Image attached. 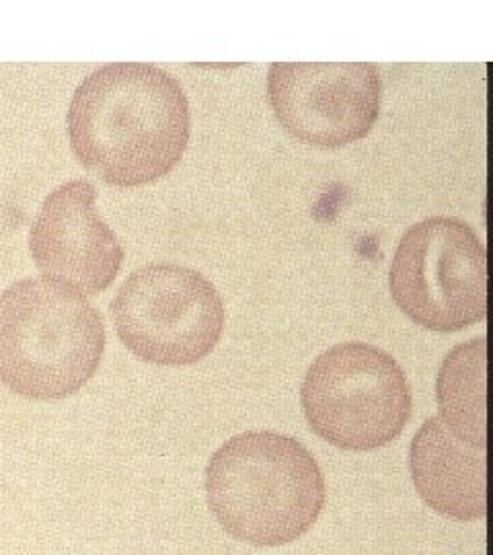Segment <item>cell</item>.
Returning a JSON list of instances; mask_svg holds the SVG:
<instances>
[{"mask_svg":"<svg viewBox=\"0 0 493 555\" xmlns=\"http://www.w3.org/2000/svg\"><path fill=\"white\" fill-rule=\"evenodd\" d=\"M488 341L473 337L454 346L436 378L440 420L467 444L488 447Z\"/></svg>","mask_w":493,"mask_h":555,"instance_id":"10","label":"cell"},{"mask_svg":"<svg viewBox=\"0 0 493 555\" xmlns=\"http://www.w3.org/2000/svg\"><path fill=\"white\" fill-rule=\"evenodd\" d=\"M95 199V185L85 179L62 183L29 231V251L46 280L89 297L109 288L124 263V247Z\"/></svg>","mask_w":493,"mask_h":555,"instance_id":"8","label":"cell"},{"mask_svg":"<svg viewBox=\"0 0 493 555\" xmlns=\"http://www.w3.org/2000/svg\"><path fill=\"white\" fill-rule=\"evenodd\" d=\"M206 500L229 535L256 547H280L313 529L327 502V486L300 440L249 430L210 456Z\"/></svg>","mask_w":493,"mask_h":555,"instance_id":"2","label":"cell"},{"mask_svg":"<svg viewBox=\"0 0 493 555\" xmlns=\"http://www.w3.org/2000/svg\"><path fill=\"white\" fill-rule=\"evenodd\" d=\"M268 98L277 121L295 139L337 149L373 130L382 79L371 62H274Z\"/></svg>","mask_w":493,"mask_h":555,"instance_id":"7","label":"cell"},{"mask_svg":"<svg viewBox=\"0 0 493 555\" xmlns=\"http://www.w3.org/2000/svg\"><path fill=\"white\" fill-rule=\"evenodd\" d=\"M105 321L87 298L46 278L0 293V383L34 401L79 393L105 352Z\"/></svg>","mask_w":493,"mask_h":555,"instance_id":"3","label":"cell"},{"mask_svg":"<svg viewBox=\"0 0 493 555\" xmlns=\"http://www.w3.org/2000/svg\"><path fill=\"white\" fill-rule=\"evenodd\" d=\"M300 403L316 437L354 453L401 437L414 408L399 362L364 341H343L319 354L302 380Z\"/></svg>","mask_w":493,"mask_h":555,"instance_id":"4","label":"cell"},{"mask_svg":"<svg viewBox=\"0 0 493 555\" xmlns=\"http://www.w3.org/2000/svg\"><path fill=\"white\" fill-rule=\"evenodd\" d=\"M70 146L105 183L137 188L165 178L192 134L190 101L173 75L148 62H114L87 75L70 101Z\"/></svg>","mask_w":493,"mask_h":555,"instance_id":"1","label":"cell"},{"mask_svg":"<svg viewBox=\"0 0 493 555\" xmlns=\"http://www.w3.org/2000/svg\"><path fill=\"white\" fill-rule=\"evenodd\" d=\"M389 286L417 325L440 334L471 327L488 315L485 245L465 220H419L397 245Z\"/></svg>","mask_w":493,"mask_h":555,"instance_id":"5","label":"cell"},{"mask_svg":"<svg viewBox=\"0 0 493 555\" xmlns=\"http://www.w3.org/2000/svg\"><path fill=\"white\" fill-rule=\"evenodd\" d=\"M112 318L119 341L134 357L158 366H190L217 348L224 302L197 270L151 263L124 280Z\"/></svg>","mask_w":493,"mask_h":555,"instance_id":"6","label":"cell"},{"mask_svg":"<svg viewBox=\"0 0 493 555\" xmlns=\"http://www.w3.org/2000/svg\"><path fill=\"white\" fill-rule=\"evenodd\" d=\"M485 449L454 437L440 416L428 417L410 447V469L419 498L438 515L460 522L488 513Z\"/></svg>","mask_w":493,"mask_h":555,"instance_id":"9","label":"cell"}]
</instances>
